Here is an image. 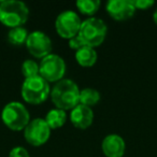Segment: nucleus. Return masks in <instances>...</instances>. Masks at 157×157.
Returning a JSON list of instances; mask_svg holds the SVG:
<instances>
[{"mask_svg": "<svg viewBox=\"0 0 157 157\" xmlns=\"http://www.w3.org/2000/svg\"><path fill=\"white\" fill-rule=\"evenodd\" d=\"M80 88L78 84L70 78H63L55 83L51 90V99L55 108L63 110H72L80 103Z\"/></svg>", "mask_w": 157, "mask_h": 157, "instance_id": "nucleus-1", "label": "nucleus"}, {"mask_svg": "<svg viewBox=\"0 0 157 157\" xmlns=\"http://www.w3.org/2000/svg\"><path fill=\"white\" fill-rule=\"evenodd\" d=\"M29 16V9L18 0H5L0 2V23L10 29L23 27Z\"/></svg>", "mask_w": 157, "mask_h": 157, "instance_id": "nucleus-2", "label": "nucleus"}, {"mask_svg": "<svg viewBox=\"0 0 157 157\" xmlns=\"http://www.w3.org/2000/svg\"><path fill=\"white\" fill-rule=\"evenodd\" d=\"M1 120L3 124L13 131L24 130L30 122V115L23 103L11 101L7 103L1 112Z\"/></svg>", "mask_w": 157, "mask_h": 157, "instance_id": "nucleus-3", "label": "nucleus"}, {"mask_svg": "<svg viewBox=\"0 0 157 157\" xmlns=\"http://www.w3.org/2000/svg\"><path fill=\"white\" fill-rule=\"evenodd\" d=\"M21 93H22L23 99L27 103L40 105V103L44 102L50 96V84L40 75L25 78Z\"/></svg>", "mask_w": 157, "mask_h": 157, "instance_id": "nucleus-4", "label": "nucleus"}, {"mask_svg": "<svg viewBox=\"0 0 157 157\" xmlns=\"http://www.w3.org/2000/svg\"><path fill=\"white\" fill-rule=\"evenodd\" d=\"M108 28L102 20L97 17H88L83 21L78 35L90 48H97L101 45L107 37Z\"/></svg>", "mask_w": 157, "mask_h": 157, "instance_id": "nucleus-5", "label": "nucleus"}, {"mask_svg": "<svg viewBox=\"0 0 157 157\" xmlns=\"http://www.w3.org/2000/svg\"><path fill=\"white\" fill-rule=\"evenodd\" d=\"M40 76L48 83L61 81L66 74V63L60 56L52 54L41 59L39 63Z\"/></svg>", "mask_w": 157, "mask_h": 157, "instance_id": "nucleus-6", "label": "nucleus"}, {"mask_svg": "<svg viewBox=\"0 0 157 157\" xmlns=\"http://www.w3.org/2000/svg\"><path fill=\"white\" fill-rule=\"evenodd\" d=\"M82 21L74 11H63L56 17L55 28L59 37L70 40L80 33Z\"/></svg>", "mask_w": 157, "mask_h": 157, "instance_id": "nucleus-7", "label": "nucleus"}, {"mask_svg": "<svg viewBox=\"0 0 157 157\" xmlns=\"http://www.w3.org/2000/svg\"><path fill=\"white\" fill-rule=\"evenodd\" d=\"M51 136V128L44 118H35L30 121L24 129V138L27 143L33 146H41L46 143Z\"/></svg>", "mask_w": 157, "mask_h": 157, "instance_id": "nucleus-8", "label": "nucleus"}, {"mask_svg": "<svg viewBox=\"0 0 157 157\" xmlns=\"http://www.w3.org/2000/svg\"><path fill=\"white\" fill-rule=\"evenodd\" d=\"M25 45H26L28 52L35 58L40 59L50 55L53 48L50 37L40 30L33 31L29 33Z\"/></svg>", "mask_w": 157, "mask_h": 157, "instance_id": "nucleus-9", "label": "nucleus"}, {"mask_svg": "<svg viewBox=\"0 0 157 157\" xmlns=\"http://www.w3.org/2000/svg\"><path fill=\"white\" fill-rule=\"evenodd\" d=\"M105 10L110 17L118 22L129 20L136 13L132 0H110L107 2Z\"/></svg>", "mask_w": 157, "mask_h": 157, "instance_id": "nucleus-10", "label": "nucleus"}, {"mask_svg": "<svg viewBox=\"0 0 157 157\" xmlns=\"http://www.w3.org/2000/svg\"><path fill=\"white\" fill-rule=\"evenodd\" d=\"M101 150L105 157H123L126 150V143L120 135L111 133L102 140Z\"/></svg>", "mask_w": 157, "mask_h": 157, "instance_id": "nucleus-11", "label": "nucleus"}, {"mask_svg": "<svg viewBox=\"0 0 157 157\" xmlns=\"http://www.w3.org/2000/svg\"><path fill=\"white\" fill-rule=\"evenodd\" d=\"M70 121L72 125L78 129H87L94 121V112L92 108L85 107L78 103L75 108L71 110Z\"/></svg>", "mask_w": 157, "mask_h": 157, "instance_id": "nucleus-12", "label": "nucleus"}, {"mask_svg": "<svg viewBox=\"0 0 157 157\" xmlns=\"http://www.w3.org/2000/svg\"><path fill=\"white\" fill-rule=\"evenodd\" d=\"M98 55L94 48L84 46L75 52V60L82 67H93L96 63Z\"/></svg>", "mask_w": 157, "mask_h": 157, "instance_id": "nucleus-13", "label": "nucleus"}, {"mask_svg": "<svg viewBox=\"0 0 157 157\" xmlns=\"http://www.w3.org/2000/svg\"><path fill=\"white\" fill-rule=\"evenodd\" d=\"M44 121L48 125L51 130L52 129H58L65 125L66 121H67V113L63 110L55 108V109H52L48 112Z\"/></svg>", "mask_w": 157, "mask_h": 157, "instance_id": "nucleus-14", "label": "nucleus"}, {"mask_svg": "<svg viewBox=\"0 0 157 157\" xmlns=\"http://www.w3.org/2000/svg\"><path fill=\"white\" fill-rule=\"evenodd\" d=\"M100 101V93L94 88H84L80 92V105L93 108Z\"/></svg>", "mask_w": 157, "mask_h": 157, "instance_id": "nucleus-15", "label": "nucleus"}, {"mask_svg": "<svg viewBox=\"0 0 157 157\" xmlns=\"http://www.w3.org/2000/svg\"><path fill=\"white\" fill-rule=\"evenodd\" d=\"M75 6L80 13H82L83 15L93 16L98 12L101 2L99 0H78Z\"/></svg>", "mask_w": 157, "mask_h": 157, "instance_id": "nucleus-16", "label": "nucleus"}, {"mask_svg": "<svg viewBox=\"0 0 157 157\" xmlns=\"http://www.w3.org/2000/svg\"><path fill=\"white\" fill-rule=\"evenodd\" d=\"M29 33L24 27H16L12 28L8 33V41L15 46H21L23 44H26L27 38Z\"/></svg>", "mask_w": 157, "mask_h": 157, "instance_id": "nucleus-17", "label": "nucleus"}, {"mask_svg": "<svg viewBox=\"0 0 157 157\" xmlns=\"http://www.w3.org/2000/svg\"><path fill=\"white\" fill-rule=\"evenodd\" d=\"M22 73L25 78L40 75L39 63L33 59H26L22 65Z\"/></svg>", "mask_w": 157, "mask_h": 157, "instance_id": "nucleus-18", "label": "nucleus"}, {"mask_svg": "<svg viewBox=\"0 0 157 157\" xmlns=\"http://www.w3.org/2000/svg\"><path fill=\"white\" fill-rule=\"evenodd\" d=\"M68 44H69V48L74 50L75 52L78 50H80V48L86 46V43L84 42V40L82 39V37L80 35H76L75 37L71 38V39L69 40V43Z\"/></svg>", "mask_w": 157, "mask_h": 157, "instance_id": "nucleus-19", "label": "nucleus"}, {"mask_svg": "<svg viewBox=\"0 0 157 157\" xmlns=\"http://www.w3.org/2000/svg\"><path fill=\"white\" fill-rule=\"evenodd\" d=\"M132 5L136 10H147L155 5L153 0H132Z\"/></svg>", "mask_w": 157, "mask_h": 157, "instance_id": "nucleus-20", "label": "nucleus"}, {"mask_svg": "<svg viewBox=\"0 0 157 157\" xmlns=\"http://www.w3.org/2000/svg\"><path fill=\"white\" fill-rule=\"evenodd\" d=\"M9 157H30L28 151L23 146H14L9 153Z\"/></svg>", "mask_w": 157, "mask_h": 157, "instance_id": "nucleus-21", "label": "nucleus"}, {"mask_svg": "<svg viewBox=\"0 0 157 157\" xmlns=\"http://www.w3.org/2000/svg\"><path fill=\"white\" fill-rule=\"evenodd\" d=\"M153 21H154V23L157 25V9L155 10L154 14H153Z\"/></svg>", "mask_w": 157, "mask_h": 157, "instance_id": "nucleus-22", "label": "nucleus"}]
</instances>
